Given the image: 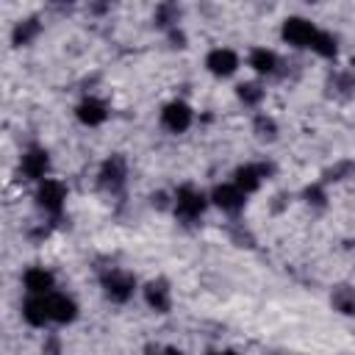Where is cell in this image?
Segmentation results:
<instances>
[{
    "label": "cell",
    "instance_id": "1",
    "mask_svg": "<svg viewBox=\"0 0 355 355\" xmlns=\"http://www.w3.org/2000/svg\"><path fill=\"white\" fill-rule=\"evenodd\" d=\"M202 211H205V194H202V191H197L194 186L178 189V194H175V214H178L183 222L200 219Z\"/></svg>",
    "mask_w": 355,
    "mask_h": 355
},
{
    "label": "cell",
    "instance_id": "2",
    "mask_svg": "<svg viewBox=\"0 0 355 355\" xmlns=\"http://www.w3.org/2000/svg\"><path fill=\"white\" fill-rule=\"evenodd\" d=\"M316 28H313V22H308V19H302V17H288L286 22H283V39L291 44V47H311L313 44V39H316Z\"/></svg>",
    "mask_w": 355,
    "mask_h": 355
},
{
    "label": "cell",
    "instance_id": "3",
    "mask_svg": "<svg viewBox=\"0 0 355 355\" xmlns=\"http://www.w3.org/2000/svg\"><path fill=\"white\" fill-rule=\"evenodd\" d=\"M133 288H136L133 275H128V272H122V269H111V272L103 277V291H105V297H108L111 302H125V300L133 294Z\"/></svg>",
    "mask_w": 355,
    "mask_h": 355
},
{
    "label": "cell",
    "instance_id": "4",
    "mask_svg": "<svg viewBox=\"0 0 355 355\" xmlns=\"http://www.w3.org/2000/svg\"><path fill=\"white\" fill-rule=\"evenodd\" d=\"M64 200H67V189L61 180H53V178H44L39 183V191H36V202L39 208L50 211V214H58L64 208Z\"/></svg>",
    "mask_w": 355,
    "mask_h": 355
},
{
    "label": "cell",
    "instance_id": "5",
    "mask_svg": "<svg viewBox=\"0 0 355 355\" xmlns=\"http://www.w3.org/2000/svg\"><path fill=\"white\" fill-rule=\"evenodd\" d=\"M205 67H208L211 75H216V78H227V75H233V72L239 69V55H236L230 47H216V50L208 53Z\"/></svg>",
    "mask_w": 355,
    "mask_h": 355
},
{
    "label": "cell",
    "instance_id": "6",
    "mask_svg": "<svg viewBox=\"0 0 355 355\" xmlns=\"http://www.w3.org/2000/svg\"><path fill=\"white\" fill-rule=\"evenodd\" d=\"M161 122H164L166 130H172V133H183V130L191 125V108H189L183 100H175V103L164 105V111H161Z\"/></svg>",
    "mask_w": 355,
    "mask_h": 355
},
{
    "label": "cell",
    "instance_id": "7",
    "mask_svg": "<svg viewBox=\"0 0 355 355\" xmlns=\"http://www.w3.org/2000/svg\"><path fill=\"white\" fill-rule=\"evenodd\" d=\"M125 175H128L125 158H122V155H111V158L100 166V186L108 189V191H119L122 183H125Z\"/></svg>",
    "mask_w": 355,
    "mask_h": 355
},
{
    "label": "cell",
    "instance_id": "8",
    "mask_svg": "<svg viewBox=\"0 0 355 355\" xmlns=\"http://www.w3.org/2000/svg\"><path fill=\"white\" fill-rule=\"evenodd\" d=\"M22 319H25L28 324H33V327H44L47 322H53L47 297H36V294H28V300L22 302Z\"/></svg>",
    "mask_w": 355,
    "mask_h": 355
},
{
    "label": "cell",
    "instance_id": "9",
    "mask_svg": "<svg viewBox=\"0 0 355 355\" xmlns=\"http://www.w3.org/2000/svg\"><path fill=\"white\" fill-rule=\"evenodd\" d=\"M244 197H247V194H244L239 186H233V183L216 186V189H214V194H211L214 205H216V208H222V211H227V214L241 211V208H244Z\"/></svg>",
    "mask_w": 355,
    "mask_h": 355
},
{
    "label": "cell",
    "instance_id": "10",
    "mask_svg": "<svg viewBox=\"0 0 355 355\" xmlns=\"http://www.w3.org/2000/svg\"><path fill=\"white\" fill-rule=\"evenodd\" d=\"M22 283H25V291L28 294H36V297H47V294H53V275L44 269V266H31L28 272H25V277H22Z\"/></svg>",
    "mask_w": 355,
    "mask_h": 355
},
{
    "label": "cell",
    "instance_id": "11",
    "mask_svg": "<svg viewBox=\"0 0 355 355\" xmlns=\"http://www.w3.org/2000/svg\"><path fill=\"white\" fill-rule=\"evenodd\" d=\"M47 166H50V158H47V150H42V147H31L22 155V175L31 180H44Z\"/></svg>",
    "mask_w": 355,
    "mask_h": 355
},
{
    "label": "cell",
    "instance_id": "12",
    "mask_svg": "<svg viewBox=\"0 0 355 355\" xmlns=\"http://www.w3.org/2000/svg\"><path fill=\"white\" fill-rule=\"evenodd\" d=\"M144 300H147V305H150L153 311L166 313L169 305H172V294H169L166 280H150V283L144 286Z\"/></svg>",
    "mask_w": 355,
    "mask_h": 355
},
{
    "label": "cell",
    "instance_id": "13",
    "mask_svg": "<svg viewBox=\"0 0 355 355\" xmlns=\"http://www.w3.org/2000/svg\"><path fill=\"white\" fill-rule=\"evenodd\" d=\"M75 114H78V119H80L83 125H89V128L103 125V122H105V116H108L105 103H103V100H97V97H86V100H80V105L75 108Z\"/></svg>",
    "mask_w": 355,
    "mask_h": 355
},
{
    "label": "cell",
    "instance_id": "14",
    "mask_svg": "<svg viewBox=\"0 0 355 355\" xmlns=\"http://www.w3.org/2000/svg\"><path fill=\"white\" fill-rule=\"evenodd\" d=\"M266 166H255V164H247V166H239L236 175H233V186H239L244 194L255 191L261 186V180L266 178Z\"/></svg>",
    "mask_w": 355,
    "mask_h": 355
},
{
    "label": "cell",
    "instance_id": "15",
    "mask_svg": "<svg viewBox=\"0 0 355 355\" xmlns=\"http://www.w3.org/2000/svg\"><path fill=\"white\" fill-rule=\"evenodd\" d=\"M47 302H50V316L58 324H67V322H72L78 316V305L67 294H47Z\"/></svg>",
    "mask_w": 355,
    "mask_h": 355
},
{
    "label": "cell",
    "instance_id": "16",
    "mask_svg": "<svg viewBox=\"0 0 355 355\" xmlns=\"http://www.w3.org/2000/svg\"><path fill=\"white\" fill-rule=\"evenodd\" d=\"M250 67H252L255 72H261V75H272L275 67H277V55H275L272 50H266V47H255V50L250 53Z\"/></svg>",
    "mask_w": 355,
    "mask_h": 355
},
{
    "label": "cell",
    "instance_id": "17",
    "mask_svg": "<svg viewBox=\"0 0 355 355\" xmlns=\"http://www.w3.org/2000/svg\"><path fill=\"white\" fill-rule=\"evenodd\" d=\"M311 50H313L316 55H322V58H333V55L338 53L336 36H333V33H327V31H319V33H316V39H313V44H311Z\"/></svg>",
    "mask_w": 355,
    "mask_h": 355
},
{
    "label": "cell",
    "instance_id": "18",
    "mask_svg": "<svg viewBox=\"0 0 355 355\" xmlns=\"http://www.w3.org/2000/svg\"><path fill=\"white\" fill-rule=\"evenodd\" d=\"M333 305H336L341 313H355V288H349V286L336 288V294H333Z\"/></svg>",
    "mask_w": 355,
    "mask_h": 355
},
{
    "label": "cell",
    "instance_id": "19",
    "mask_svg": "<svg viewBox=\"0 0 355 355\" xmlns=\"http://www.w3.org/2000/svg\"><path fill=\"white\" fill-rule=\"evenodd\" d=\"M39 33V22L36 19H25L14 28V44H28L33 36Z\"/></svg>",
    "mask_w": 355,
    "mask_h": 355
},
{
    "label": "cell",
    "instance_id": "20",
    "mask_svg": "<svg viewBox=\"0 0 355 355\" xmlns=\"http://www.w3.org/2000/svg\"><path fill=\"white\" fill-rule=\"evenodd\" d=\"M261 97H263V89H261L258 83H241V86H239V100H241V103L255 105V103H261Z\"/></svg>",
    "mask_w": 355,
    "mask_h": 355
},
{
    "label": "cell",
    "instance_id": "21",
    "mask_svg": "<svg viewBox=\"0 0 355 355\" xmlns=\"http://www.w3.org/2000/svg\"><path fill=\"white\" fill-rule=\"evenodd\" d=\"M275 130H277V128H275V122H272L269 116H258V119H255V133H258L261 139H275Z\"/></svg>",
    "mask_w": 355,
    "mask_h": 355
},
{
    "label": "cell",
    "instance_id": "22",
    "mask_svg": "<svg viewBox=\"0 0 355 355\" xmlns=\"http://www.w3.org/2000/svg\"><path fill=\"white\" fill-rule=\"evenodd\" d=\"M178 14H180V11H178L175 6H161V8H158V22H161V25H172V22H178Z\"/></svg>",
    "mask_w": 355,
    "mask_h": 355
},
{
    "label": "cell",
    "instance_id": "23",
    "mask_svg": "<svg viewBox=\"0 0 355 355\" xmlns=\"http://www.w3.org/2000/svg\"><path fill=\"white\" fill-rule=\"evenodd\" d=\"M44 352H47V355H55V352H58V341H55V338H50V341L44 344Z\"/></svg>",
    "mask_w": 355,
    "mask_h": 355
},
{
    "label": "cell",
    "instance_id": "24",
    "mask_svg": "<svg viewBox=\"0 0 355 355\" xmlns=\"http://www.w3.org/2000/svg\"><path fill=\"white\" fill-rule=\"evenodd\" d=\"M164 355H183L180 349H164Z\"/></svg>",
    "mask_w": 355,
    "mask_h": 355
},
{
    "label": "cell",
    "instance_id": "25",
    "mask_svg": "<svg viewBox=\"0 0 355 355\" xmlns=\"http://www.w3.org/2000/svg\"><path fill=\"white\" fill-rule=\"evenodd\" d=\"M216 355H236V352H230V349H227V352H216Z\"/></svg>",
    "mask_w": 355,
    "mask_h": 355
}]
</instances>
